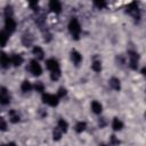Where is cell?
I'll return each mask as SVG.
<instances>
[{
  "mask_svg": "<svg viewBox=\"0 0 146 146\" xmlns=\"http://www.w3.org/2000/svg\"><path fill=\"white\" fill-rule=\"evenodd\" d=\"M68 31L70 33L73 35L74 39H79V35H80V32H81V26H80V23L76 18H72L68 23Z\"/></svg>",
  "mask_w": 146,
  "mask_h": 146,
  "instance_id": "obj_1",
  "label": "cell"
},
{
  "mask_svg": "<svg viewBox=\"0 0 146 146\" xmlns=\"http://www.w3.org/2000/svg\"><path fill=\"white\" fill-rule=\"evenodd\" d=\"M42 100L43 103L50 105V106H57L59 98L57 97V95H52V94H43L42 95Z\"/></svg>",
  "mask_w": 146,
  "mask_h": 146,
  "instance_id": "obj_2",
  "label": "cell"
},
{
  "mask_svg": "<svg viewBox=\"0 0 146 146\" xmlns=\"http://www.w3.org/2000/svg\"><path fill=\"white\" fill-rule=\"evenodd\" d=\"M15 30H16V22H15V19L13 17H6V21H5V31L8 34H10Z\"/></svg>",
  "mask_w": 146,
  "mask_h": 146,
  "instance_id": "obj_3",
  "label": "cell"
},
{
  "mask_svg": "<svg viewBox=\"0 0 146 146\" xmlns=\"http://www.w3.org/2000/svg\"><path fill=\"white\" fill-rule=\"evenodd\" d=\"M9 102H10V96H9L7 88L0 87V104L7 105V104H9Z\"/></svg>",
  "mask_w": 146,
  "mask_h": 146,
  "instance_id": "obj_4",
  "label": "cell"
},
{
  "mask_svg": "<svg viewBox=\"0 0 146 146\" xmlns=\"http://www.w3.org/2000/svg\"><path fill=\"white\" fill-rule=\"evenodd\" d=\"M138 60H139V56L136 51H129V64L130 67L132 70H137L138 67Z\"/></svg>",
  "mask_w": 146,
  "mask_h": 146,
  "instance_id": "obj_5",
  "label": "cell"
},
{
  "mask_svg": "<svg viewBox=\"0 0 146 146\" xmlns=\"http://www.w3.org/2000/svg\"><path fill=\"white\" fill-rule=\"evenodd\" d=\"M30 71H31V73H32L33 75H35V76H39V75H41V73H42V68H41L40 64H39L35 59L31 60V63H30Z\"/></svg>",
  "mask_w": 146,
  "mask_h": 146,
  "instance_id": "obj_6",
  "label": "cell"
},
{
  "mask_svg": "<svg viewBox=\"0 0 146 146\" xmlns=\"http://www.w3.org/2000/svg\"><path fill=\"white\" fill-rule=\"evenodd\" d=\"M46 66H47V68H48L50 72H54V71H58V70H59V64H58V62H57L56 59H54V58L48 59V60L46 62Z\"/></svg>",
  "mask_w": 146,
  "mask_h": 146,
  "instance_id": "obj_7",
  "label": "cell"
},
{
  "mask_svg": "<svg viewBox=\"0 0 146 146\" xmlns=\"http://www.w3.org/2000/svg\"><path fill=\"white\" fill-rule=\"evenodd\" d=\"M9 63H10L9 56H8L6 52L1 51V52H0V66H1L2 68H7V67L9 66Z\"/></svg>",
  "mask_w": 146,
  "mask_h": 146,
  "instance_id": "obj_8",
  "label": "cell"
},
{
  "mask_svg": "<svg viewBox=\"0 0 146 146\" xmlns=\"http://www.w3.org/2000/svg\"><path fill=\"white\" fill-rule=\"evenodd\" d=\"M49 8L51 9V11H54V13H56V14H59V13L62 11V5H60V2L57 1V0H51V1L49 2Z\"/></svg>",
  "mask_w": 146,
  "mask_h": 146,
  "instance_id": "obj_9",
  "label": "cell"
},
{
  "mask_svg": "<svg viewBox=\"0 0 146 146\" xmlns=\"http://www.w3.org/2000/svg\"><path fill=\"white\" fill-rule=\"evenodd\" d=\"M71 58H72V60H73V63H74L75 65H79V64L81 63V60H82V56H81L80 52L76 51V50H72V52H71Z\"/></svg>",
  "mask_w": 146,
  "mask_h": 146,
  "instance_id": "obj_10",
  "label": "cell"
},
{
  "mask_svg": "<svg viewBox=\"0 0 146 146\" xmlns=\"http://www.w3.org/2000/svg\"><path fill=\"white\" fill-rule=\"evenodd\" d=\"M10 63H11L14 66H19V65H22V63H23V57H22L21 55H18V54H15V55L11 56Z\"/></svg>",
  "mask_w": 146,
  "mask_h": 146,
  "instance_id": "obj_11",
  "label": "cell"
},
{
  "mask_svg": "<svg viewBox=\"0 0 146 146\" xmlns=\"http://www.w3.org/2000/svg\"><path fill=\"white\" fill-rule=\"evenodd\" d=\"M91 110H92L94 113H96V114H100L102 111H103V106H102V104H100L99 102L94 100V102L91 103Z\"/></svg>",
  "mask_w": 146,
  "mask_h": 146,
  "instance_id": "obj_12",
  "label": "cell"
},
{
  "mask_svg": "<svg viewBox=\"0 0 146 146\" xmlns=\"http://www.w3.org/2000/svg\"><path fill=\"white\" fill-rule=\"evenodd\" d=\"M8 36H9V34H8L5 30L0 31V47H5V46L7 44Z\"/></svg>",
  "mask_w": 146,
  "mask_h": 146,
  "instance_id": "obj_13",
  "label": "cell"
},
{
  "mask_svg": "<svg viewBox=\"0 0 146 146\" xmlns=\"http://www.w3.org/2000/svg\"><path fill=\"white\" fill-rule=\"evenodd\" d=\"M33 54L35 55V57H36L38 59H42V58H43V55H44L42 48L39 47V46H35V47L33 48Z\"/></svg>",
  "mask_w": 146,
  "mask_h": 146,
  "instance_id": "obj_14",
  "label": "cell"
},
{
  "mask_svg": "<svg viewBox=\"0 0 146 146\" xmlns=\"http://www.w3.org/2000/svg\"><path fill=\"white\" fill-rule=\"evenodd\" d=\"M9 119H10V122L17 123L19 121V115L15 110H11V111H9Z\"/></svg>",
  "mask_w": 146,
  "mask_h": 146,
  "instance_id": "obj_15",
  "label": "cell"
},
{
  "mask_svg": "<svg viewBox=\"0 0 146 146\" xmlns=\"http://www.w3.org/2000/svg\"><path fill=\"white\" fill-rule=\"evenodd\" d=\"M110 86L114 89V90H120L121 88V84H120V80L116 79V78H112L110 80Z\"/></svg>",
  "mask_w": 146,
  "mask_h": 146,
  "instance_id": "obj_16",
  "label": "cell"
},
{
  "mask_svg": "<svg viewBox=\"0 0 146 146\" xmlns=\"http://www.w3.org/2000/svg\"><path fill=\"white\" fill-rule=\"evenodd\" d=\"M112 127H113V129L114 130H121L122 128H123V123H122V121L121 120H119L117 117H114V120H113V122H112Z\"/></svg>",
  "mask_w": 146,
  "mask_h": 146,
  "instance_id": "obj_17",
  "label": "cell"
},
{
  "mask_svg": "<svg viewBox=\"0 0 146 146\" xmlns=\"http://www.w3.org/2000/svg\"><path fill=\"white\" fill-rule=\"evenodd\" d=\"M62 132H66L67 131V128H68V123L64 120V119H60L58 121V127H57Z\"/></svg>",
  "mask_w": 146,
  "mask_h": 146,
  "instance_id": "obj_18",
  "label": "cell"
},
{
  "mask_svg": "<svg viewBox=\"0 0 146 146\" xmlns=\"http://www.w3.org/2000/svg\"><path fill=\"white\" fill-rule=\"evenodd\" d=\"M32 88H33V86L31 84V82H30V81L25 80V81H23V82H22V86H21V89H22V91H24V92H27V91H30Z\"/></svg>",
  "mask_w": 146,
  "mask_h": 146,
  "instance_id": "obj_19",
  "label": "cell"
},
{
  "mask_svg": "<svg viewBox=\"0 0 146 146\" xmlns=\"http://www.w3.org/2000/svg\"><path fill=\"white\" fill-rule=\"evenodd\" d=\"M86 128H87V123L86 122H78L76 123V125H75V131L76 132H82V131H84L86 130Z\"/></svg>",
  "mask_w": 146,
  "mask_h": 146,
  "instance_id": "obj_20",
  "label": "cell"
},
{
  "mask_svg": "<svg viewBox=\"0 0 146 146\" xmlns=\"http://www.w3.org/2000/svg\"><path fill=\"white\" fill-rule=\"evenodd\" d=\"M33 88H34V89H35V91H38V92H42V91L44 90V86H43V83H42L41 81L35 82V83H34V86H33Z\"/></svg>",
  "mask_w": 146,
  "mask_h": 146,
  "instance_id": "obj_21",
  "label": "cell"
},
{
  "mask_svg": "<svg viewBox=\"0 0 146 146\" xmlns=\"http://www.w3.org/2000/svg\"><path fill=\"white\" fill-rule=\"evenodd\" d=\"M91 68L95 71V72H100L102 70V64L99 60H95L92 64H91Z\"/></svg>",
  "mask_w": 146,
  "mask_h": 146,
  "instance_id": "obj_22",
  "label": "cell"
},
{
  "mask_svg": "<svg viewBox=\"0 0 146 146\" xmlns=\"http://www.w3.org/2000/svg\"><path fill=\"white\" fill-rule=\"evenodd\" d=\"M60 137H62V131L58 128H56L52 132V138H54V140H59Z\"/></svg>",
  "mask_w": 146,
  "mask_h": 146,
  "instance_id": "obj_23",
  "label": "cell"
},
{
  "mask_svg": "<svg viewBox=\"0 0 146 146\" xmlns=\"http://www.w3.org/2000/svg\"><path fill=\"white\" fill-rule=\"evenodd\" d=\"M50 78H51V80H54V81L58 80V79L60 78V71L58 70V71H54V72H51V73H50Z\"/></svg>",
  "mask_w": 146,
  "mask_h": 146,
  "instance_id": "obj_24",
  "label": "cell"
},
{
  "mask_svg": "<svg viewBox=\"0 0 146 146\" xmlns=\"http://www.w3.org/2000/svg\"><path fill=\"white\" fill-rule=\"evenodd\" d=\"M0 130L1 131H6L7 130V122L2 116H0Z\"/></svg>",
  "mask_w": 146,
  "mask_h": 146,
  "instance_id": "obj_25",
  "label": "cell"
},
{
  "mask_svg": "<svg viewBox=\"0 0 146 146\" xmlns=\"http://www.w3.org/2000/svg\"><path fill=\"white\" fill-rule=\"evenodd\" d=\"M94 5H95L97 8H99V9L106 7V2H105V1H98V0H96V1H94Z\"/></svg>",
  "mask_w": 146,
  "mask_h": 146,
  "instance_id": "obj_26",
  "label": "cell"
},
{
  "mask_svg": "<svg viewBox=\"0 0 146 146\" xmlns=\"http://www.w3.org/2000/svg\"><path fill=\"white\" fill-rule=\"evenodd\" d=\"M65 95H66V89L63 88V87L59 88V89H58V92H57V97H58V98H59V97H64Z\"/></svg>",
  "mask_w": 146,
  "mask_h": 146,
  "instance_id": "obj_27",
  "label": "cell"
},
{
  "mask_svg": "<svg viewBox=\"0 0 146 146\" xmlns=\"http://www.w3.org/2000/svg\"><path fill=\"white\" fill-rule=\"evenodd\" d=\"M5 14H6V17H11V14H13L11 7H6V9H5Z\"/></svg>",
  "mask_w": 146,
  "mask_h": 146,
  "instance_id": "obj_28",
  "label": "cell"
},
{
  "mask_svg": "<svg viewBox=\"0 0 146 146\" xmlns=\"http://www.w3.org/2000/svg\"><path fill=\"white\" fill-rule=\"evenodd\" d=\"M111 144L112 145H119L120 144V140L116 139V137L113 135V136H111Z\"/></svg>",
  "mask_w": 146,
  "mask_h": 146,
  "instance_id": "obj_29",
  "label": "cell"
},
{
  "mask_svg": "<svg viewBox=\"0 0 146 146\" xmlns=\"http://www.w3.org/2000/svg\"><path fill=\"white\" fill-rule=\"evenodd\" d=\"M30 6H31V8L33 9V10H38L36 8H38V2L36 1H31L30 2Z\"/></svg>",
  "mask_w": 146,
  "mask_h": 146,
  "instance_id": "obj_30",
  "label": "cell"
},
{
  "mask_svg": "<svg viewBox=\"0 0 146 146\" xmlns=\"http://www.w3.org/2000/svg\"><path fill=\"white\" fill-rule=\"evenodd\" d=\"M105 124H106V121H105V119L103 117V119H100L99 120V125L103 128V127H105Z\"/></svg>",
  "mask_w": 146,
  "mask_h": 146,
  "instance_id": "obj_31",
  "label": "cell"
},
{
  "mask_svg": "<svg viewBox=\"0 0 146 146\" xmlns=\"http://www.w3.org/2000/svg\"><path fill=\"white\" fill-rule=\"evenodd\" d=\"M6 146H16V144H15V143H9V144H7Z\"/></svg>",
  "mask_w": 146,
  "mask_h": 146,
  "instance_id": "obj_32",
  "label": "cell"
},
{
  "mask_svg": "<svg viewBox=\"0 0 146 146\" xmlns=\"http://www.w3.org/2000/svg\"><path fill=\"white\" fill-rule=\"evenodd\" d=\"M145 72H146V70H145V67H144V68H143V70H141V74H144V75H145V74H146V73H145Z\"/></svg>",
  "mask_w": 146,
  "mask_h": 146,
  "instance_id": "obj_33",
  "label": "cell"
},
{
  "mask_svg": "<svg viewBox=\"0 0 146 146\" xmlns=\"http://www.w3.org/2000/svg\"><path fill=\"white\" fill-rule=\"evenodd\" d=\"M99 146H108V145H106V144H100Z\"/></svg>",
  "mask_w": 146,
  "mask_h": 146,
  "instance_id": "obj_34",
  "label": "cell"
},
{
  "mask_svg": "<svg viewBox=\"0 0 146 146\" xmlns=\"http://www.w3.org/2000/svg\"><path fill=\"white\" fill-rule=\"evenodd\" d=\"M0 146H6V145H3V144H2V145H0Z\"/></svg>",
  "mask_w": 146,
  "mask_h": 146,
  "instance_id": "obj_35",
  "label": "cell"
}]
</instances>
